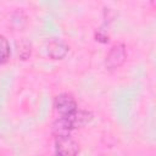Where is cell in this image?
<instances>
[{
  "mask_svg": "<svg viewBox=\"0 0 156 156\" xmlns=\"http://www.w3.org/2000/svg\"><path fill=\"white\" fill-rule=\"evenodd\" d=\"M126 58H127L126 46L123 44H116L107 52L105 58V66L107 69H116L124 63Z\"/></svg>",
  "mask_w": 156,
  "mask_h": 156,
  "instance_id": "cell-1",
  "label": "cell"
},
{
  "mask_svg": "<svg viewBox=\"0 0 156 156\" xmlns=\"http://www.w3.org/2000/svg\"><path fill=\"white\" fill-rule=\"evenodd\" d=\"M56 156H77L79 152L78 143L69 135L57 136L55 141Z\"/></svg>",
  "mask_w": 156,
  "mask_h": 156,
  "instance_id": "cell-2",
  "label": "cell"
},
{
  "mask_svg": "<svg viewBox=\"0 0 156 156\" xmlns=\"http://www.w3.org/2000/svg\"><path fill=\"white\" fill-rule=\"evenodd\" d=\"M54 107L61 116H68L77 110V104L73 96L68 94H60L54 100Z\"/></svg>",
  "mask_w": 156,
  "mask_h": 156,
  "instance_id": "cell-3",
  "label": "cell"
},
{
  "mask_svg": "<svg viewBox=\"0 0 156 156\" xmlns=\"http://www.w3.org/2000/svg\"><path fill=\"white\" fill-rule=\"evenodd\" d=\"M68 45L60 39H52L48 44V55L52 60H61L68 52Z\"/></svg>",
  "mask_w": 156,
  "mask_h": 156,
  "instance_id": "cell-4",
  "label": "cell"
},
{
  "mask_svg": "<svg viewBox=\"0 0 156 156\" xmlns=\"http://www.w3.org/2000/svg\"><path fill=\"white\" fill-rule=\"evenodd\" d=\"M71 123V126L73 127V129L76 128H79V127H83L85 124H88L91 118H93V115L88 111H82V110H76L74 112H72L71 115L66 116Z\"/></svg>",
  "mask_w": 156,
  "mask_h": 156,
  "instance_id": "cell-5",
  "label": "cell"
},
{
  "mask_svg": "<svg viewBox=\"0 0 156 156\" xmlns=\"http://www.w3.org/2000/svg\"><path fill=\"white\" fill-rule=\"evenodd\" d=\"M72 130H73V127L71 126V123H69V121L66 116H61V118L55 121L54 124H52V133L56 138L69 135V133Z\"/></svg>",
  "mask_w": 156,
  "mask_h": 156,
  "instance_id": "cell-6",
  "label": "cell"
},
{
  "mask_svg": "<svg viewBox=\"0 0 156 156\" xmlns=\"http://www.w3.org/2000/svg\"><path fill=\"white\" fill-rule=\"evenodd\" d=\"M10 58V45L7 39L0 34V65L7 62Z\"/></svg>",
  "mask_w": 156,
  "mask_h": 156,
  "instance_id": "cell-7",
  "label": "cell"
},
{
  "mask_svg": "<svg viewBox=\"0 0 156 156\" xmlns=\"http://www.w3.org/2000/svg\"><path fill=\"white\" fill-rule=\"evenodd\" d=\"M18 45V55L22 60H26L30 56V44H28L27 41H21L17 44Z\"/></svg>",
  "mask_w": 156,
  "mask_h": 156,
  "instance_id": "cell-8",
  "label": "cell"
}]
</instances>
